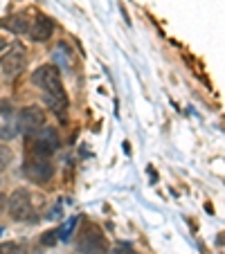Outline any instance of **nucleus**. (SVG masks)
<instances>
[{
  "label": "nucleus",
  "mask_w": 225,
  "mask_h": 254,
  "mask_svg": "<svg viewBox=\"0 0 225 254\" xmlns=\"http://www.w3.org/2000/svg\"><path fill=\"white\" fill-rule=\"evenodd\" d=\"M32 81L43 90V101L50 111H54L59 117H63L68 108V95L63 90V81H61V72L57 65H41L34 70Z\"/></svg>",
  "instance_id": "f257e3e1"
},
{
  "label": "nucleus",
  "mask_w": 225,
  "mask_h": 254,
  "mask_svg": "<svg viewBox=\"0 0 225 254\" xmlns=\"http://www.w3.org/2000/svg\"><path fill=\"white\" fill-rule=\"evenodd\" d=\"M23 176L36 185H45L52 180L54 176V164L50 158H41V155H27L23 164Z\"/></svg>",
  "instance_id": "f03ea898"
},
{
  "label": "nucleus",
  "mask_w": 225,
  "mask_h": 254,
  "mask_svg": "<svg viewBox=\"0 0 225 254\" xmlns=\"http://www.w3.org/2000/svg\"><path fill=\"white\" fill-rule=\"evenodd\" d=\"M79 252L81 254H106L108 252V243H106L104 234L99 232L97 225H86L81 230V236H79L77 243Z\"/></svg>",
  "instance_id": "7ed1b4c3"
},
{
  "label": "nucleus",
  "mask_w": 225,
  "mask_h": 254,
  "mask_svg": "<svg viewBox=\"0 0 225 254\" xmlns=\"http://www.w3.org/2000/svg\"><path fill=\"white\" fill-rule=\"evenodd\" d=\"M7 209L14 221H27L32 216V196L27 193V189H16L7 198Z\"/></svg>",
  "instance_id": "20e7f679"
},
{
  "label": "nucleus",
  "mask_w": 225,
  "mask_h": 254,
  "mask_svg": "<svg viewBox=\"0 0 225 254\" xmlns=\"http://www.w3.org/2000/svg\"><path fill=\"white\" fill-rule=\"evenodd\" d=\"M43 124H45V111H41L39 106H27V108L20 111L16 128H20L25 135H34L36 130L43 128Z\"/></svg>",
  "instance_id": "39448f33"
},
{
  "label": "nucleus",
  "mask_w": 225,
  "mask_h": 254,
  "mask_svg": "<svg viewBox=\"0 0 225 254\" xmlns=\"http://www.w3.org/2000/svg\"><path fill=\"white\" fill-rule=\"evenodd\" d=\"M25 65H27V54H25V50L20 48V45H14V48L9 50V54L2 59V72H5L7 77L20 74V72L25 70Z\"/></svg>",
  "instance_id": "423d86ee"
},
{
  "label": "nucleus",
  "mask_w": 225,
  "mask_h": 254,
  "mask_svg": "<svg viewBox=\"0 0 225 254\" xmlns=\"http://www.w3.org/2000/svg\"><path fill=\"white\" fill-rule=\"evenodd\" d=\"M52 34H54V23L48 16H36V20L29 25V36H32V41H36V43L48 41Z\"/></svg>",
  "instance_id": "0eeeda50"
},
{
  "label": "nucleus",
  "mask_w": 225,
  "mask_h": 254,
  "mask_svg": "<svg viewBox=\"0 0 225 254\" xmlns=\"http://www.w3.org/2000/svg\"><path fill=\"white\" fill-rule=\"evenodd\" d=\"M0 27L9 29V32H14V34H25L29 29V20L25 14H14V16H9V18L0 20Z\"/></svg>",
  "instance_id": "6e6552de"
},
{
  "label": "nucleus",
  "mask_w": 225,
  "mask_h": 254,
  "mask_svg": "<svg viewBox=\"0 0 225 254\" xmlns=\"http://www.w3.org/2000/svg\"><path fill=\"white\" fill-rule=\"evenodd\" d=\"M36 139H39L43 146H48L52 153L59 149V135H57V130H54V128H48V126H45V128L41 130V135H39Z\"/></svg>",
  "instance_id": "1a4fd4ad"
},
{
  "label": "nucleus",
  "mask_w": 225,
  "mask_h": 254,
  "mask_svg": "<svg viewBox=\"0 0 225 254\" xmlns=\"http://www.w3.org/2000/svg\"><path fill=\"white\" fill-rule=\"evenodd\" d=\"M75 227H77V218L72 216V218H68V221H66V225H63L61 230L57 232L59 239H61V241H68V239L72 236V232H75Z\"/></svg>",
  "instance_id": "9d476101"
},
{
  "label": "nucleus",
  "mask_w": 225,
  "mask_h": 254,
  "mask_svg": "<svg viewBox=\"0 0 225 254\" xmlns=\"http://www.w3.org/2000/svg\"><path fill=\"white\" fill-rule=\"evenodd\" d=\"M16 126H11V124H7V126H0V142H9V139H14L16 137Z\"/></svg>",
  "instance_id": "9b49d317"
},
{
  "label": "nucleus",
  "mask_w": 225,
  "mask_h": 254,
  "mask_svg": "<svg viewBox=\"0 0 225 254\" xmlns=\"http://www.w3.org/2000/svg\"><path fill=\"white\" fill-rule=\"evenodd\" d=\"M9 162H11V149H9V146H2V144H0V171H5Z\"/></svg>",
  "instance_id": "f8f14e48"
},
{
  "label": "nucleus",
  "mask_w": 225,
  "mask_h": 254,
  "mask_svg": "<svg viewBox=\"0 0 225 254\" xmlns=\"http://www.w3.org/2000/svg\"><path fill=\"white\" fill-rule=\"evenodd\" d=\"M0 254H27L25 252L23 245H16V243H7L0 248Z\"/></svg>",
  "instance_id": "ddd939ff"
},
{
  "label": "nucleus",
  "mask_w": 225,
  "mask_h": 254,
  "mask_svg": "<svg viewBox=\"0 0 225 254\" xmlns=\"http://www.w3.org/2000/svg\"><path fill=\"white\" fill-rule=\"evenodd\" d=\"M11 113H14V111H11V104H9V101H7V99L0 101V115H2V117H9Z\"/></svg>",
  "instance_id": "4468645a"
},
{
  "label": "nucleus",
  "mask_w": 225,
  "mask_h": 254,
  "mask_svg": "<svg viewBox=\"0 0 225 254\" xmlns=\"http://www.w3.org/2000/svg\"><path fill=\"white\" fill-rule=\"evenodd\" d=\"M57 243V232H45L43 234V245H54Z\"/></svg>",
  "instance_id": "2eb2a0df"
},
{
  "label": "nucleus",
  "mask_w": 225,
  "mask_h": 254,
  "mask_svg": "<svg viewBox=\"0 0 225 254\" xmlns=\"http://www.w3.org/2000/svg\"><path fill=\"white\" fill-rule=\"evenodd\" d=\"M115 254H135V252L129 248V245H117V248H115Z\"/></svg>",
  "instance_id": "dca6fc26"
},
{
  "label": "nucleus",
  "mask_w": 225,
  "mask_h": 254,
  "mask_svg": "<svg viewBox=\"0 0 225 254\" xmlns=\"http://www.w3.org/2000/svg\"><path fill=\"white\" fill-rule=\"evenodd\" d=\"M2 207H7V196H2V193H0V209H2Z\"/></svg>",
  "instance_id": "f3484780"
},
{
  "label": "nucleus",
  "mask_w": 225,
  "mask_h": 254,
  "mask_svg": "<svg viewBox=\"0 0 225 254\" xmlns=\"http://www.w3.org/2000/svg\"><path fill=\"white\" fill-rule=\"evenodd\" d=\"M5 48H7V41H5V39H0V52H2Z\"/></svg>",
  "instance_id": "a211bd4d"
}]
</instances>
